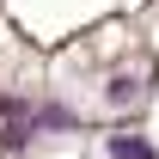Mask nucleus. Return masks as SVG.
Instances as JSON below:
<instances>
[{
    "label": "nucleus",
    "mask_w": 159,
    "mask_h": 159,
    "mask_svg": "<svg viewBox=\"0 0 159 159\" xmlns=\"http://www.w3.org/2000/svg\"><path fill=\"white\" fill-rule=\"evenodd\" d=\"M67 129H80L74 110L55 104V98H37V135H67Z\"/></svg>",
    "instance_id": "nucleus-3"
},
{
    "label": "nucleus",
    "mask_w": 159,
    "mask_h": 159,
    "mask_svg": "<svg viewBox=\"0 0 159 159\" xmlns=\"http://www.w3.org/2000/svg\"><path fill=\"white\" fill-rule=\"evenodd\" d=\"M147 92H153V80H147V74H110V80H104V104H116V110L141 104Z\"/></svg>",
    "instance_id": "nucleus-2"
},
{
    "label": "nucleus",
    "mask_w": 159,
    "mask_h": 159,
    "mask_svg": "<svg viewBox=\"0 0 159 159\" xmlns=\"http://www.w3.org/2000/svg\"><path fill=\"white\" fill-rule=\"evenodd\" d=\"M104 153H110V159H159V147H153L147 135H110Z\"/></svg>",
    "instance_id": "nucleus-4"
},
{
    "label": "nucleus",
    "mask_w": 159,
    "mask_h": 159,
    "mask_svg": "<svg viewBox=\"0 0 159 159\" xmlns=\"http://www.w3.org/2000/svg\"><path fill=\"white\" fill-rule=\"evenodd\" d=\"M31 141H37V98L6 92V98H0V147H6V153H25Z\"/></svg>",
    "instance_id": "nucleus-1"
}]
</instances>
